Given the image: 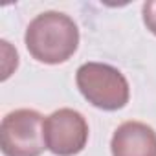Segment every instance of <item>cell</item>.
<instances>
[{
  "mask_svg": "<svg viewBox=\"0 0 156 156\" xmlns=\"http://www.w3.org/2000/svg\"><path fill=\"white\" fill-rule=\"evenodd\" d=\"M112 156H156V130L143 121L121 123L110 140Z\"/></svg>",
  "mask_w": 156,
  "mask_h": 156,
  "instance_id": "5",
  "label": "cell"
},
{
  "mask_svg": "<svg viewBox=\"0 0 156 156\" xmlns=\"http://www.w3.org/2000/svg\"><path fill=\"white\" fill-rule=\"evenodd\" d=\"M77 88L83 98L101 110H119L130 99L127 77L105 62H85L75 72Z\"/></svg>",
  "mask_w": 156,
  "mask_h": 156,
  "instance_id": "2",
  "label": "cell"
},
{
  "mask_svg": "<svg viewBox=\"0 0 156 156\" xmlns=\"http://www.w3.org/2000/svg\"><path fill=\"white\" fill-rule=\"evenodd\" d=\"M0 44H2V57H4V61H2V81H6L13 73V70H17V66H19V55H17V51L11 57L8 55L9 53V42L8 41H0Z\"/></svg>",
  "mask_w": 156,
  "mask_h": 156,
  "instance_id": "6",
  "label": "cell"
},
{
  "mask_svg": "<svg viewBox=\"0 0 156 156\" xmlns=\"http://www.w3.org/2000/svg\"><path fill=\"white\" fill-rule=\"evenodd\" d=\"M24 44L35 61L61 64L79 48V28L66 13L44 11L28 24Z\"/></svg>",
  "mask_w": 156,
  "mask_h": 156,
  "instance_id": "1",
  "label": "cell"
},
{
  "mask_svg": "<svg viewBox=\"0 0 156 156\" xmlns=\"http://www.w3.org/2000/svg\"><path fill=\"white\" fill-rule=\"evenodd\" d=\"M42 136L46 149L55 156H75L88 141V123L81 112L59 108L44 118Z\"/></svg>",
  "mask_w": 156,
  "mask_h": 156,
  "instance_id": "4",
  "label": "cell"
},
{
  "mask_svg": "<svg viewBox=\"0 0 156 156\" xmlns=\"http://www.w3.org/2000/svg\"><path fill=\"white\" fill-rule=\"evenodd\" d=\"M42 123V114L31 108L6 114L0 123V149L4 156H41L46 149Z\"/></svg>",
  "mask_w": 156,
  "mask_h": 156,
  "instance_id": "3",
  "label": "cell"
},
{
  "mask_svg": "<svg viewBox=\"0 0 156 156\" xmlns=\"http://www.w3.org/2000/svg\"><path fill=\"white\" fill-rule=\"evenodd\" d=\"M141 17H143V24L147 26V30L156 35V0H147L141 6Z\"/></svg>",
  "mask_w": 156,
  "mask_h": 156,
  "instance_id": "7",
  "label": "cell"
}]
</instances>
